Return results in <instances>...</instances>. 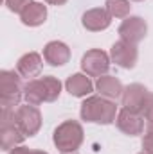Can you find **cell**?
<instances>
[{"label":"cell","mask_w":153,"mask_h":154,"mask_svg":"<svg viewBox=\"0 0 153 154\" xmlns=\"http://www.w3.org/2000/svg\"><path fill=\"white\" fill-rule=\"evenodd\" d=\"M69 88H70V93L74 95H81V93H88L90 91V84L85 77L81 75H74L69 81Z\"/></svg>","instance_id":"6da1fadb"}]
</instances>
